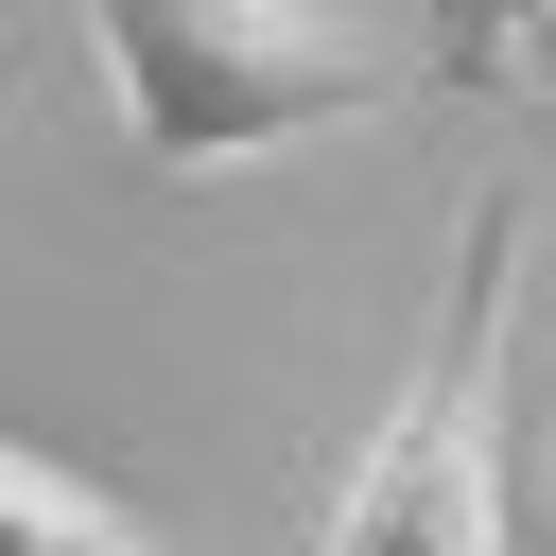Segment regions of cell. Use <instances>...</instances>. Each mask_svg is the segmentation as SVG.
I'll return each instance as SVG.
<instances>
[{
    "label": "cell",
    "mask_w": 556,
    "mask_h": 556,
    "mask_svg": "<svg viewBox=\"0 0 556 556\" xmlns=\"http://www.w3.org/2000/svg\"><path fill=\"white\" fill-rule=\"evenodd\" d=\"M87 35H104V87H122V139L156 174H243V156H278L313 122H365L400 87L313 0H87Z\"/></svg>",
    "instance_id": "obj_1"
},
{
    "label": "cell",
    "mask_w": 556,
    "mask_h": 556,
    "mask_svg": "<svg viewBox=\"0 0 556 556\" xmlns=\"http://www.w3.org/2000/svg\"><path fill=\"white\" fill-rule=\"evenodd\" d=\"M504 278H521V191H486V208H469L452 295H434V348H417V382L382 400V434L348 452V486H330V539H313V556H504V469H486Z\"/></svg>",
    "instance_id": "obj_2"
},
{
    "label": "cell",
    "mask_w": 556,
    "mask_h": 556,
    "mask_svg": "<svg viewBox=\"0 0 556 556\" xmlns=\"http://www.w3.org/2000/svg\"><path fill=\"white\" fill-rule=\"evenodd\" d=\"M504 17H521V35H539V17H556V0H504Z\"/></svg>",
    "instance_id": "obj_4"
},
{
    "label": "cell",
    "mask_w": 556,
    "mask_h": 556,
    "mask_svg": "<svg viewBox=\"0 0 556 556\" xmlns=\"http://www.w3.org/2000/svg\"><path fill=\"white\" fill-rule=\"evenodd\" d=\"M0 556H156L104 486H70V469H35V452H0Z\"/></svg>",
    "instance_id": "obj_3"
},
{
    "label": "cell",
    "mask_w": 556,
    "mask_h": 556,
    "mask_svg": "<svg viewBox=\"0 0 556 556\" xmlns=\"http://www.w3.org/2000/svg\"><path fill=\"white\" fill-rule=\"evenodd\" d=\"M539 469H556V452H539Z\"/></svg>",
    "instance_id": "obj_6"
},
{
    "label": "cell",
    "mask_w": 556,
    "mask_h": 556,
    "mask_svg": "<svg viewBox=\"0 0 556 556\" xmlns=\"http://www.w3.org/2000/svg\"><path fill=\"white\" fill-rule=\"evenodd\" d=\"M539 52H556V17H539Z\"/></svg>",
    "instance_id": "obj_5"
}]
</instances>
